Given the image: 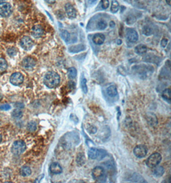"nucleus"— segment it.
<instances>
[{
	"label": "nucleus",
	"mask_w": 171,
	"mask_h": 183,
	"mask_svg": "<svg viewBox=\"0 0 171 183\" xmlns=\"http://www.w3.org/2000/svg\"><path fill=\"white\" fill-rule=\"evenodd\" d=\"M132 71L133 73L141 79H146V78L151 76L153 71H154V68L151 66L140 64L133 66Z\"/></svg>",
	"instance_id": "f257e3e1"
},
{
	"label": "nucleus",
	"mask_w": 171,
	"mask_h": 183,
	"mask_svg": "<svg viewBox=\"0 0 171 183\" xmlns=\"http://www.w3.org/2000/svg\"><path fill=\"white\" fill-rule=\"evenodd\" d=\"M60 77L56 72L49 71L45 75L44 83L49 88H55L59 85Z\"/></svg>",
	"instance_id": "f03ea898"
},
{
	"label": "nucleus",
	"mask_w": 171,
	"mask_h": 183,
	"mask_svg": "<svg viewBox=\"0 0 171 183\" xmlns=\"http://www.w3.org/2000/svg\"><path fill=\"white\" fill-rule=\"evenodd\" d=\"M26 149H27V146H26V143L24 141L17 140L14 142L11 148V152L14 155L19 156L22 154L26 150Z\"/></svg>",
	"instance_id": "7ed1b4c3"
},
{
	"label": "nucleus",
	"mask_w": 171,
	"mask_h": 183,
	"mask_svg": "<svg viewBox=\"0 0 171 183\" xmlns=\"http://www.w3.org/2000/svg\"><path fill=\"white\" fill-rule=\"evenodd\" d=\"M161 161V156L158 152L151 155L146 160V165L149 168H155L160 164Z\"/></svg>",
	"instance_id": "20e7f679"
},
{
	"label": "nucleus",
	"mask_w": 171,
	"mask_h": 183,
	"mask_svg": "<svg viewBox=\"0 0 171 183\" xmlns=\"http://www.w3.org/2000/svg\"><path fill=\"white\" fill-rule=\"evenodd\" d=\"M92 177L96 181H101L105 178V172L104 168L101 167H95L92 172Z\"/></svg>",
	"instance_id": "39448f33"
},
{
	"label": "nucleus",
	"mask_w": 171,
	"mask_h": 183,
	"mask_svg": "<svg viewBox=\"0 0 171 183\" xmlns=\"http://www.w3.org/2000/svg\"><path fill=\"white\" fill-rule=\"evenodd\" d=\"M133 153L138 158H144L147 154V148L144 145H138L135 147Z\"/></svg>",
	"instance_id": "423d86ee"
},
{
	"label": "nucleus",
	"mask_w": 171,
	"mask_h": 183,
	"mask_svg": "<svg viewBox=\"0 0 171 183\" xmlns=\"http://www.w3.org/2000/svg\"><path fill=\"white\" fill-rule=\"evenodd\" d=\"M12 12V6L8 3L5 2L0 4V16L2 17H8Z\"/></svg>",
	"instance_id": "0eeeda50"
},
{
	"label": "nucleus",
	"mask_w": 171,
	"mask_h": 183,
	"mask_svg": "<svg viewBox=\"0 0 171 183\" xmlns=\"http://www.w3.org/2000/svg\"><path fill=\"white\" fill-rule=\"evenodd\" d=\"M23 80H24V77L21 73L19 72L14 73L10 78V82L14 86H19L23 82Z\"/></svg>",
	"instance_id": "6e6552de"
},
{
	"label": "nucleus",
	"mask_w": 171,
	"mask_h": 183,
	"mask_svg": "<svg viewBox=\"0 0 171 183\" xmlns=\"http://www.w3.org/2000/svg\"><path fill=\"white\" fill-rule=\"evenodd\" d=\"M21 47L24 49L25 50H30L32 48L33 46V42L32 39H31L30 37L28 36H24L21 39V42H20Z\"/></svg>",
	"instance_id": "1a4fd4ad"
},
{
	"label": "nucleus",
	"mask_w": 171,
	"mask_h": 183,
	"mask_svg": "<svg viewBox=\"0 0 171 183\" xmlns=\"http://www.w3.org/2000/svg\"><path fill=\"white\" fill-rule=\"evenodd\" d=\"M36 64V60L31 57L25 58L22 61V66L23 68L27 69H31Z\"/></svg>",
	"instance_id": "9d476101"
},
{
	"label": "nucleus",
	"mask_w": 171,
	"mask_h": 183,
	"mask_svg": "<svg viewBox=\"0 0 171 183\" xmlns=\"http://www.w3.org/2000/svg\"><path fill=\"white\" fill-rule=\"evenodd\" d=\"M126 38L129 42H135L137 41L138 39V35L137 31L133 28L127 29L126 32Z\"/></svg>",
	"instance_id": "9b49d317"
},
{
	"label": "nucleus",
	"mask_w": 171,
	"mask_h": 183,
	"mask_svg": "<svg viewBox=\"0 0 171 183\" xmlns=\"http://www.w3.org/2000/svg\"><path fill=\"white\" fill-rule=\"evenodd\" d=\"M65 9L67 16L71 19H74L76 16V11L71 3H67L65 6Z\"/></svg>",
	"instance_id": "f8f14e48"
},
{
	"label": "nucleus",
	"mask_w": 171,
	"mask_h": 183,
	"mask_svg": "<svg viewBox=\"0 0 171 183\" xmlns=\"http://www.w3.org/2000/svg\"><path fill=\"white\" fill-rule=\"evenodd\" d=\"M31 34L35 38H39L44 35V29L40 25H35L32 28Z\"/></svg>",
	"instance_id": "ddd939ff"
},
{
	"label": "nucleus",
	"mask_w": 171,
	"mask_h": 183,
	"mask_svg": "<svg viewBox=\"0 0 171 183\" xmlns=\"http://www.w3.org/2000/svg\"><path fill=\"white\" fill-rule=\"evenodd\" d=\"M50 170L52 173L60 174L62 172V168L58 162H53L50 167Z\"/></svg>",
	"instance_id": "4468645a"
},
{
	"label": "nucleus",
	"mask_w": 171,
	"mask_h": 183,
	"mask_svg": "<svg viewBox=\"0 0 171 183\" xmlns=\"http://www.w3.org/2000/svg\"><path fill=\"white\" fill-rule=\"evenodd\" d=\"M105 40V37L102 34H95L93 38H92V40L97 45H101L103 44L104 41Z\"/></svg>",
	"instance_id": "2eb2a0df"
},
{
	"label": "nucleus",
	"mask_w": 171,
	"mask_h": 183,
	"mask_svg": "<svg viewBox=\"0 0 171 183\" xmlns=\"http://www.w3.org/2000/svg\"><path fill=\"white\" fill-rule=\"evenodd\" d=\"M147 120L149 124L151 126H155L158 124V120L153 113L151 112L147 115Z\"/></svg>",
	"instance_id": "dca6fc26"
},
{
	"label": "nucleus",
	"mask_w": 171,
	"mask_h": 183,
	"mask_svg": "<svg viewBox=\"0 0 171 183\" xmlns=\"http://www.w3.org/2000/svg\"><path fill=\"white\" fill-rule=\"evenodd\" d=\"M147 48L146 45H138L136 46L135 48V51L136 53L138 55H143L146 53Z\"/></svg>",
	"instance_id": "f3484780"
},
{
	"label": "nucleus",
	"mask_w": 171,
	"mask_h": 183,
	"mask_svg": "<svg viewBox=\"0 0 171 183\" xmlns=\"http://www.w3.org/2000/svg\"><path fill=\"white\" fill-rule=\"evenodd\" d=\"M98 153H99V150L97 149L96 148H91L88 152V156L89 158L95 159L97 158Z\"/></svg>",
	"instance_id": "a211bd4d"
},
{
	"label": "nucleus",
	"mask_w": 171,
	"mask_h": 183,
	"mask_svg": "<svg viewBox=\"0 0 171 183\" xmlns=\"http://www.w3.org/2000/svg\"><path fill=\"white\" fill-rule=\"evenodd\" d=\"M106 92L107 94L111 97H115V96L117 95V88H116V86L114 85L110 86L108 88H107Z\"/></svg>",
	"instance_id": "6ab92c4d"
},
{
	"label": "nucleus",
	"mask_w": 171,
	"mask_h": 183,
	"mask_svg": "<svg viewBox=\"0 0 171 183\" xmlns=\"http://www.w3.org/2000/svg\"><path fill=\"white\" fill-rule=\"evenodd\" d=\"M20 173H21V175L23 177L29 176L30 175H31V168L28 166L22 167L21 168V170H20Z\"/></svg>",
	"instance_id": "aec40b11"
},
{
	"label": "nucleus",
	"mask_w": 171,
	"mask_h": 183,
	"mask_svg": "<svg viewBox=\"0 0 171 183\" xmlns=\"http://www.w3.org/2000/svg\"><path fill=\"white\" fill-rule=\"evenodd\" d=\"M155 168L153 170V173L156 177H161L165 173V169L163 167H155Z\"/></svg>",
	"instance_id": "412c9836"
},
{
	"label": "nucleus",
	"mask_w": 171,
	"mask_h": 183,
	"mask_svg": "<svg viewBox=\"0 0 171 183\" xmlns=\"http://www.w3.org/2000/svg\"><path fill=\"white\" fill-rule=\"evenodd\" d=\"M170 93H171V91H170V89H165L161 93L162 98H163L165 100H166L167 101H168V102H169V103H170V99H171Z\"/></svg>",
	"instance_id": "4be33fe9"
},
{
	"label": "nucleus",
	"mask_w": 171,
	"mask_h": 183,
	"mask_svg": "<svg viewBox=\"0 0 171 183\" xmlns=\"http://www.w3.org/2000/svg\"><path fill=\"white\" fill-rule=\"evenodd\" d=\"M85 46L83 45H77V46H71L69 48V50L70 52H72V53H76V52H78V51H81L85 50Z\"/></svg>",
	"instance_id": "5701e85b"
},
{
	"label": "nucleus",
	"mask_w": 171,
	"mask_h": 183,
	"mask_svg": "<svg viewBox=\"0 0 171 183\" xmlns=\"http://www.w3.org/2000/svg\"><path fill=\"white\" fill-rule=\"evenodd\" d=\"M76 162L78 165L82 166L85 162V157L83 154L79 153L77 156L76 158Z\"/></svg>",
	"instance_id": "b1692460"
},
{
	"label": "nucleus",
	"mask_w": 171,
	"mask_h": 183,
	"mask_svg": "<svg viewBox=\"0 0 171 183\" xmlns=\"http://www.w3.org/2000/svg\"><path fill=\"white\" fill-rule=\"evenodd\" d=\"M7 62L5 59L0 58V73H3L7 70Z\"/></svg>",
	"instance_id": "393cba45"
},
{
	"label": "nucleus",
	"mask_w": 171,
	"mask_h": 183,
	"mask_svg": "<svg viewBox=\"0 0 171 183\" xmlns=\"http://www.w3.org/2000/svg\"><path fill=\"white\" fill-rule=\"evenodd\" d=\"M77 75V71L74 67L69 68L68 69V77L70 79H73Z\"/></svg>",
	"instance_id": "a878e982"
},
{
	"label": "nucleus",
	"mask_w": 171,
	"mask_h": 183,
	"mask_svg": "<svg viewBox=\"0 0 171 183\" xmlns=\"http://www.w3.org/2000/svg\"><path fill=\"white\" fill-rule=\"evenodd\" d=\"M119 9V4L116 0H112L111 5V12L112 13H116Z\"/></svg>",
	"instance_id": "bb28decb"
},
{
	"label": "nucleus",
	"mask_w": 171,
	"mask_h": 183,
	"mask_svg": "<svg viewBox=\"0 0 171 183\" xmlns=\"http://www.w3.org/2000/svg\"><path fill=\"white\" fill-rule=\"evenodd\" d=\"M27 130L29 132H34L37 130V123L35 121L29 122L27 125Z\"/></svg>",
	"instance_id": "cd10ccee"
},
{
	"label": "nucleus",
	"mask_w": 171,
	"mask_h": 183,
	"mask_svg": "<svg viewBox=\"0 0 171 183\" xmlns=\"http://www.w3.org/2000/svg\"><path fill=\"white\" fill-rule=\"evenodd\" d=\"M12 117L16 119L21 118L22 117V112L19 109H16L12 113Z\"/></svg>",
	"instance_id": "c85d7f7f"
},
{
	"label": "nucleus",
	"mask_w": 171,
	"mask_h": 183,
	"mask_svg": "<svg viewBox=\"0 0 171 183\" xmlns=\"http://www.w3.org/2000/svg\"><path fill=\"white\" fill-rule=\"evenodd\" d=\"M107 27V23L104 19H101L97 23V27L99 30H105Z\"/></svg>",
	"instance_id": "c756f323"
},
{
	"label": "nucleus",
	"mask_w": 171,
	"mask_h": 183,
	"mask_svg": "<svg viewBox=\"0 0 171 183\" xmlns=\"http://www.w3.org/2000/svg\"><path fill=\"white\" fill-rule=\"evenodd\" d=\"M60 36L65 42H68L69 40V38H70V34H69V33L67 30L61 31Z\"/></svg>",
	"instance_id": "7c9ffc66"
},
{
	"label": "nucleus",
	"mask_w": 171,
	"mask_h": 183,
	"mask_svg": "<svg viewBox=\"0 0 171 183\" xmlns=\"http://www.w3.org/2000/svg\"><path fill=\"white\" fill-rule=\"evenodd\" d=\"M81 87H82L83 91L85 93H87L88 88L87 86V80L85 78H83L82 81H81Z\"/></svg>",
	"instance_id": "2f4dec72"
},
{
	"label": "nucleus",
	"mask_w": 171,
	"mask_h": 183,
	"mask_svg": "<svg viewBox=\"0 0 171 183\" xmlns=\"http://www.w3.org/2000/svg\"><path fill=\"white\" fill-rule=\"evenodd\" d=\"M17 53V50L15 47L9 48L7 50V53L10 57L15 56Z\"/></svg>",
	"instance_id": "473e14b6"
},
{
	"label": "nucleus",
	"mask_w": 171,
	"mask_h": 183,
	"mask_svg": "<svg viewBox=\"0 0 171 183\" xmlns=\"http://www.w3.org/2000/svg\"><path fill=\"white\" fill-rule=\"evenodd\" d=\"M143 34L145 36H150V35H151L153 34L152 28L149 27H147V26H146V27H144L143 28Z\"/></svg>",
	"instance_id": "72a5a7b5"
},
{
	"label": "nucleus",
	"mask_w": 171,
	"mask_h": 183,
	"mask_svg": "<svg viewBox=\"0 0 171 183\" xmlns=\"http://www.w3.org/2000/svg\"><path fill=\"white\" fill-rule=\"evenodd\" d=\"M101 5L103 9H106V8H108L109 7L108 0H101Z\"/></svg>",
	"instance_id": "f704fd0d"
},
{
	"label": "nucleus",
	"mask_w": 171,
	"mask_h": 183,
	"mask_svg": "<svg viewBox=\"0 0 171 183\" xmlns=\"http://www.w3.org/2000/svg\"><path fill=\"white\" fill-rule=\"evenodd\" d=\"M11 108V106L9 104L6 103V104H3V105L0 106V110H3V111H8Z\"/></svg>",
	"instance_id": "c9c22d12"
},
{
	"label": "nucleus",
	"mask_w": 171,
	"mask_h": 183,
	"mask_svg": "<svg viewBox=\"0 0 171 183\" xmlns=\"http://www.w3.org/2000/svg\"><path fill=\"white\" fill-rule=\"evenodd\" d=\"M106 156V152L105 150H99V153H98V157L97 158L99 159H103V158H105V157Z\"/></svg>",
	"instance_id": "e433bc0d"
},
{
	"label": "nucleus",
	"mask_w": 171,
	"mask_h": 183,
	"mask_svg": "<svg viewBox=\"0 0 171 183\" xmlns=\"http://www.w3.org/2000/svg\"><path fill=\"white\" fill-rule=\"evenodd\" d=\"M167 44H168V39H163L161 40L160 45H161V47H163V48L166 47V46L167 45Z\"/></svg>",
	"instance_id": "4c0bfd02"
},
{
	"label": "nucleus",
	"mask_w": 171,
	"mask_h": 183,
	"mask_svg": "<svg viewBox=\"0 0 171 183\" xmlns=\"http://www.w3.org/2000/svg\"><path fill=\"white\" fill-rule=\"evenodd\" d=\"M88 130H89V132L90 133L94 134V133L96 132L97 129H96V127H94V126H91V127H89Z\"/></svg>",
	"instance_id": "58836bf2"
},
{
	"label": "nucleus",
	"mask_w": 171,
	"mask_h": 183,
	"mask_svg": "<svg viewBox=\"0 0 171 183\" xmlns=\"http://www.w3.org/2000/svg\"><path fill=\"white\" fill-rule=\"evenodd\" d=\"M69 87H70L71 89H74L75 87V84L73 82H69Z\"/></svg>",
	"instance_id": "ea45409f"
},
{
	"label": "nucleus",
	"mask_w": 171,
	"mask_h": 183,
	"mask_svg": "<svg viewBox=\"0 0 171 183\" xmlns=\"http://www.w3.org/2000/svg\"><path fill=\"white\" fill-rule=\"evenodd\" d=\"M44 1L46 2H47L48 3H50V4H53L55 2V0H44Z\"/></svg>",
	"instance_id": "a19ab883"
},
{
	"label": "nucleus",
	"mask_w": 171,
	"mask_h": 183,
	"mask_svg": "<svg viewBox=\"0 0 171 183\" xmlns=\"http://www.w3.org/2000/svg\"><path fill=\"white\" fill-rule=\"evenodd\" d=\"M115 23L114 22H113V21H111L110 23V27H112V28H114V27H115Z\"/></svg>",
	"instance_id": "79ce46f5"
},
{
	"label": "nucleus",
	"mask_w": 171,
	"mask_h": 183,
	"mask_svg": "<svg viewBox=\"0 0 171 183\" xmlns=\"http://www.w3.org/2000/svg\"><path fill=\"white\" fill-rule=\"evenodd\" d=\"M166 2L167 3V4L169 5H171V0H166Z\"/></svg>",
	"instance_id": "37998d69"
},
{
	"label": "nucleus",
	"mask_w": 171,
	"mask_h": 183,
	"mask_svg": "<svg viewBox=\"0 0 171 183\" xmlns=\"http://www.w3.org/2000/svg\"><path fill=\"white\" fill-rule=\"evenodd\" d=\"M6 0H0V4L3 3H5Z\"/></svg>",
	"instance_id": "c03bdc74"
},
{
	"label": "nucleus",
	"mask_w": 171,
	"mask_h": 183,
	"mask_svg": "<svg viewBox=\"0 0 171 183\" xmlns=\"http://www.w3.org/2000/svg\"><path fill=\"white\" fill-rule=\"evenodd\" d=\"M1 141H2V136L0 134V143H1Z\"/></svg>",
	"instance_id": "a18cd8bd"
},
{
	"label": "nucleus",
	"mask_w": 171,
	"mask_h": 183,
	"mask_svg": "<svg viewBox=\"0 0 171 183\" xmlns=\"http://www.w3.org/2000/svg\"><path fill=\"white\" fill-rule=\"evenodd\" d=\"M2 98H3V97H2V95L0 93V100H2Z\"/></svg>",
	"instance_id": "49530a36"
},
{
	"label": "nucleus",
	"mask_w": 171,
	"mask_h": 183,
	"mask_svg": "<svg viewBox=\"0 0 171 183\" xmlns=\"http://www.w3.org/2000/svg\"><path fill=\"white\" fill-rule=\"evenodd\" d=\"M89 1H91V2H94V1H96V0H89Z\"/></svg>",
	"instance_id": "de8ad7c7"
}]
</instances>
